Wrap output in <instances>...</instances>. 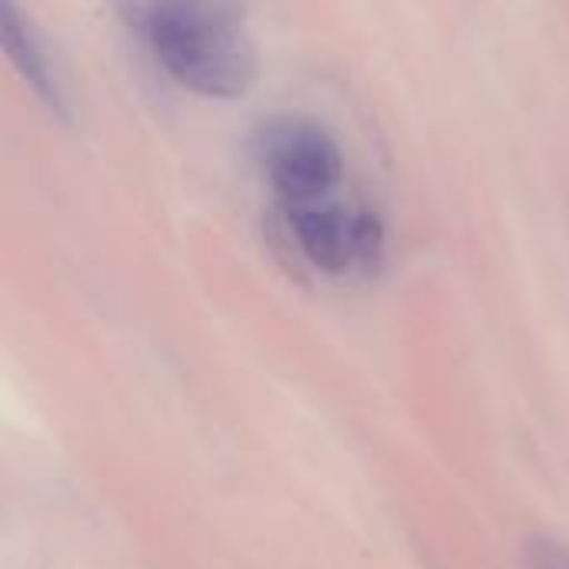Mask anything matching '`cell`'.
Masks as SVG:
<instances>
[{
  "label": "cell",
  "instance_id": "1",
  "mask_svg": "<svg viewBox=\"0 0 569 569\" xmlns=\"http://www.w3.org/2000/svg\"><path fill=\"white\" fill-rule=\"evenodd\" d=\"M157 63L190 90L210 97L243 93L253 80V43L233 7L147 3L127 10Z\"/></svg>",
  "mask_w": 569,
  "mask_h": 569
},
{
  "label": "cell",
  "instance_id": "2",
  "mask_svg": "<svg viewBox=\"0 0 569 569\" xmlns=\"http://www.w3.org/2000/svg\"><path fill=\"white\" fill-rule=\"evenodd\" d=\"M280 223L300 257L333 277L370 273L387 250V230L373 207L333 190L323 197L277 203Z\"/></svg>",
  "mask_w": 569,
  "mask_h": 569
},
{
  "label": "cell",
  "instance_id": "3",
  "mask_svg": "<svg viewBox=\"0 0 569 569\" xmlns=\"http://www.w3.org/2000/svg\"><path fill=\"white\" fill-rule=\"evenodd\" d=\"M257 157L277 203H297L343 187V150L330 137V130L313 120H273L260 133Z\"/></svg>",
  "mask_w": 569,
  "mask_h": 569
},
{
  "label": "cell",
  "instance_id": "4",
  "mask_svg": "<svg viewBox=\"0 0 569 569\" xmlns=\"http://www.w3.org/2000/svg\"><path fill=\"white\" fill-rule=\"evenodd\" d=\"M0 37H3V47L10 53V60L17 63V70L33 83V90L53 107V110H63V87H60V73L43 47V40L37 37V30L23 20L20 10L13 7H3L0 13Z\"/></svg>",
  "mask_w": 569,
  "mask_h": 569
},
{
  "label": "cell",
  "instance_id": "5",
  "mask_svg": "<svg viewBox=\"0 0 569 569\" xmlns=\"http://www.w3.org/2000/svg\"><path fill=\"white\" fill-rule=\"evenodd\" d=\"M530 569H569V550L553 540L530 543Z\"/></svg>",
  "mask_w": 569,
  "mask_h": 569
}]
</instances>
